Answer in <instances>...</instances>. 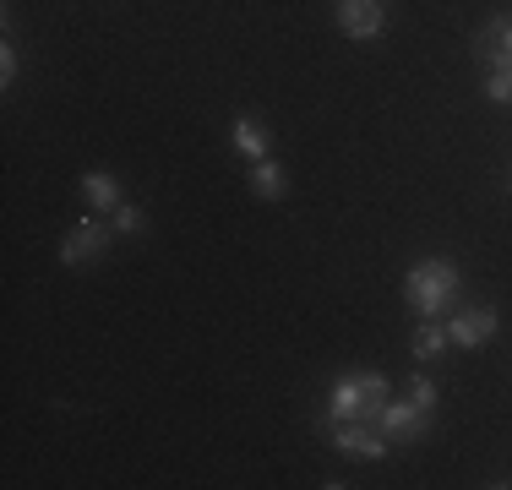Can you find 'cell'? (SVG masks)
Listing matches in <instances>:
<instances>
[{"mask_svg":"<svg viewBox=\"0 0 512 490\" xmlns=\"http://www.w3.org/2000/svg\"><path fill=\"white\" fill-rule=\"evenodd\" d=\"M458 289H463V278H458V267L447 262V256H425V262H414L409 278H404V300L420 316L447 311V305L458 300Z\"/></svg>","mask_w":512,"mask_h":490,"instance_id":"6da1fadb","label":"cell"},{"mask_svg":"<svg viewBox=\"0 0 512 490\" xmlns=\"http://www.w3.org/2000/svg\"><path fill=\"white\" fill-rule=\"evenodd\" d=\"M387 403V376L382 371H344L327 392V414L333 420H376Z\"/></svg>","mask_w":512,"mask_h":490,"instance_id":"7a4b0ae2","label":"cell"},{"mask_svg":"<svg viewBox=\"0 0 512 490\" xmlns=\"http://www.w3.org/2000/svg\"><path fill=\"white\" fill-rule=\"evenodd\" d=\"M338 33L355 39V44L382 39L387 33V6L382 0H338Z\"/></svg>","mask_w":512,"mask_h":490,"instance_id":"3957f363","label":"cell"},{"mask_svg":"<svg viewBox=\"0 0 512 490\" xmlns=\"http://www.w3.org/2000/svg\"><path fill=\"white\" fill-rule=\"evenodd\" d=\"M376 425H382V436L393 441H420L431 431V409H420L414 398H387L382 414H376Z\"/></svg>","mask_w":512,"mask_h":490,"instance_id":"277c9868","label":"cell"},{"mask_svg":"<svg viewBox=\"0 0 512 490\" xmlns=\"http://www.w3.org/2000/svg\"><path fill=\"white\" fill-rule=\"evenodd\" d=\"M104 245H109V229L99 224V218H77V229L60 240V262L66 267H93L104 256Z\"/></svg>","mask_w":512,"mask_h":490,"instance_id":"5b68a950","label":"cell"},{"mask_svg":"<svg viewBox=\"0 0 512 490\" xmlns=\"http://www.w3.org/2000/svg\"><path fill=\"white\" fill-rule=\"evenodd\" d=\"M447 338H453L458 349H485V343L496 338V311L491 305H463L453 322H447Z\"/></svg>","mask_w":512,"mask_h":490,"instance_id":"8992f818","label":"cell"},{"mask_svg":"<svg viewBox=\"0 0 512 490\" xmlns=\"http://www.w3.org/2000/svg\"><path fill=\"white\" fill-rule=\"evenodd\" d=\"M474 60L485 71H512V17H491L474 39Z\"/></svg>","mask_w":512,"mask_h":490,"instance_id":"52a82bcc","label":"cell"},{"mask_svg":"<svg viewBox=\"0 0 512 490\" xmlns=\"http://www.w3.org/2000/svg\"><path fill=\"white\" fill-rule=\"evenodd\" d=\"M333 447L338 452H349V458H360V463H382L387 458V436H376L371 425H360V420H344L333 431Z\"/></svg>","mask_w":512,"mask_h":490,"instance_id":"ba28073f","label":"cell"},{"mask_svg":"<svg viewBox=\"0 0 512 490\" xmlns=\"http://www.w3.org/2000/svg\"><path fill=\"white\" fill-rule=\"evenodd\" d=\"M82 196H88V207L99 218H109L120 202H126V196H120V180L109 175V169H88V175H82Z\"/></svg>","mask_w":512,"mask_h":490,"instance_id":"9c48e42d","label":"cell"},{"mask_svg":"<svg viewBox=\"0 0 512 490\" xmlns=\"http://www.w3.org/2000/svg\"><path fill=\"white\" fill-rule=\"evenodd\" d=\"M229 131H235V147L251 158V164H256V158H267V126L256 115H235V126H229Z\"/></svg>","mask_w":512,"mask_h":490,"instance_id":"30bf717a","label":"cell"},{"mask_svg":"<svg viewBox=\"0 0 512 490\" xmlns=\"http://www.w3.org/2000/svg\"><path fill=\"white\" fill-rule=\"evenodd\" d=\"M251 191L262 196V202H278V196L289 191V180H284V169L273 164V158H256L251 164Z\"/></svg>","mask_w":512,"mask_h":490,"instance_id":"8fae6325","label":"cell"},{"mask_svg":"<svg viewBox=\"0 0 512 490\" xmlns=\"http://www.w3.org/2000/svg\"><path fill=\"white\" fill-rule=\"evenodd\" d=\"M447 343H453V338H447V327H436L431 316H425V322H420V333H414V343H409V349H414V360H436V354H447Z\"/></svg>","mask_w":512,"mask_h":490,"instance_id":"7c38bea8","label":"cell"},{"mask_svg":"<svg viewBox=\"0 0 512 490\" xmlns=\"http://www.w3.org/2000/svg\"><path fill=\"white\" fill-rule=\"evenodd\" d=\"M109 218H115V235H142V229H148V218H142L137 202H120Z\"/></svg>","mask_w":512,"mask_h":490,"instance_id":"4fadbf2b","label":"cell"},{"mask_svg":"<svg viewBox=\"0 0 512 490\" xmlns=\"http://www.w3.org/2000/svg\"><path fill=\"white\" fill-rule=\"evenodd\" d=\"M485 98L491 104H512V71H491L485 77Z\"/></svg>","mask_w":512,"mask_h":490,"instance_id":"5bb4252c","label":"cell"},{"mask_svg":"<svg viewBox=\"0 0 512 490\" xmlns=\"http://www.w3.org/2000/svg\"><path fill=\"white\" fill-rule=\"evenodd\" d=\"M409 398L414 403H420V409H436V382H431V376H409Z\"/></svg>","mask_w":512,"mask_h":490,"instance_id":"9a60e30c","label":"cell"},{"mask_svg":"<svg viewBox=\"0 0 512 490\" xmlns=\"http://www.w3.org/2000/svg\"><path fill=\"white\" fill-rule=\"evenodd\" d=\"M0 82H6V88L17 82V49H11V39L0 44Z\"/></svg>","mask_w":512,"mask_h":490,"instance_id":"2e32d148","label":"cell"},{"mask_svg":"<svg viewBox=\"0 0 512 490\" xmlns=\"http://www.w3.org/2000/svg\"><path fill=\"white\" fill-rule=\"evenodd\" d=\"M507 191H512V169H507Z\"/></svg>","mask_w":512,"mask_h":490,"instance_id":"e0dca14e","label":"cell"}]
</instances>
